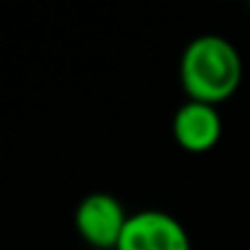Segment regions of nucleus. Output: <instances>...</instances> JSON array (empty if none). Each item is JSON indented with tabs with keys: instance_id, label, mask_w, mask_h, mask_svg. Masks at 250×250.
<instances>
[{
	"instance_id": "2",
	"label": "nucleus",
	"mask_w": 250,
	"mask_h": 250,
	"mask_svg": "<svg viewBox=\"0 0 250 250\" xmlns=\"http://www.w3.org/2000/svg\"><path fill=\"white\" fill-rule=\"evenodd\" d=\"M130 213L108 191H93L83 196L74 211V226L79 235L96 250H115Z\"/></svg>"
},
{
	"instance_id": "1",
	"label": "nucleus",
	"mask_w": 250,
	"mask_h": 250,
	"mask_svg": "<svg viewBox=\"0 0 250 250\" xmlns=\"http://www.w3.org/2000/svg\"><path fill=\"white\" fill-rule=\"evenodd\" d=\"M179 79L189 101L218 105L228 101L243 81L240 52L221 35H199L182 52Z\"/></svg>"
},
{
	"instance_id": "4",
	"label": "nucleus",
	"mask_w": 250,
	"mask_h": 250,
	"mask_svg": "<svg viewBox=\"0 0 250 250\" xmlns=\"http://www.w3.org/2000/svg\"><path fill=\"white\" fill-rule=\"evenodd\" d=\"M223 133V120L218 113V105L201 103V101H187L177 108L172 118V135L177 145L187 152L201 155L216 147Z\"/></svg>"
},
{
	"instance_id": "3",
	"label": "nucleus",
	"mask_w": 250,
	"mask_h": 250,
	"mask_svg": "<svg viewBox=\"0 0 250 250\" xmlns=\"http://www.w3.org/2000/svg\"><path fill=\"white\" fill-rule=\"evenodd\" d=\"M115 250H191V240L172 213L145 208L130 213Z\"/></svg>"
}]
</instances>
